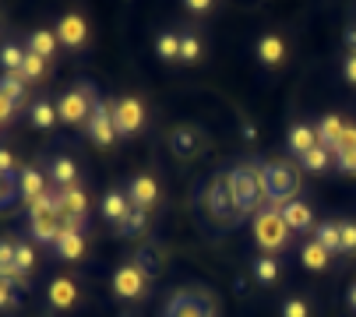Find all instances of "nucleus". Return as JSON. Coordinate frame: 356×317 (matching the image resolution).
Masks as SVG:
<instances>
[{"mask_svg":"<svg viewBox=\"0 0 356 317\" xmlns=\"http://www.w3.org/2000/svg\"><path fill=\"white\" fill-rule=\"evenodd\" d=\"M300 261H303V268H311V272H325L328 261H332V254H328L318 240H311V243L300 247Z\"/></svg>","mask_w":356,"mask_h":317,"instance_id":"nucleus-24","label":"nucleus"},{"mask_svg":"<svg viewBox=\"0 0 356 317\" xmlns=\"http://www.w3.org/2000/svg\"><path fill=\"white\" fill-rule=\"evenodd\" d=\"M92 106H95V88L85 81V85L71 88V92L57 102V117H60L64 124H85L88 113H92Z\"/></svg>","mask_w":356,"mask_h":317,"instance_id":"nucleus-7","label":"nucleus"},{"mask_svg":"<svg viewBox=\"0 0 356 317\" xmlns=\"http://www.w3.org/2000/svg\"><path fill=\"white\" fill-rule=\"evenodd\" d=\"M282 317H311V307H307V300H300V296H289L286 303H282V310H279Z\"/></svg>","mask_w":356,"mask_h":317,"instance_id":"nucleus-40","label":"nucleus"},{"mask_svg":"<svg viewBox=\"0 0 356 317\" xmlns=\"http://www.w3.org/2000/svg\"><path fill=\"white\" fill-rule=\"evenodd\" d=\"M120 317H131V314H120Z\"/></svg>","mask_w":356,"mask_h":317,"instance_id":"nucleus-52","label":"nucleus"},{"mask_svg":"<svg viewBox=\"0 0 356 317\" xmlns=\"http://www.w3.org/2000/svg\"><path fill=\"white\" fill-rule=\"evenodd\" d=\"M148 289V279L138 264H124L120 272H113V296L120 300H141Z\"/></svg>","mask_w":356,"mask_h":317,"instance_id":"nucleus-9","label":"nucleus"},{"mask_svg":"<svg viewBox=\"0 0 356 317\" xmlns=\"http://www.w3.org/2000/svg\"><path fill=\"white\" fill-rule=\"evenodd\" d=\"M349 307H353V310H356V286H353V289H349Z\"/></svg>","mask_w":356,"mask_h":317,"instance_id":"nucleus-51","label":"nucleus"},{"mask_svg":"<svg viewBox=\"0 0 356 317\" xmlns=\"http://www.w3.org/2000/svg\"><path fill=\"white\" fill-rule=\"evenodd\" d=\"M163 261H166V257H163V250H159L156 243H141L131 264H138V268L145 272V279H156V275L163 272Z\"/></svg>","mask_w":356,"mask_h":317,"instance_id":"nucleus-16","label":"nucleus"},{"mask_svg":"<svg viewBox=\"0 0 356 317\" xmlns=\"http://www.w3.org/2000/svg\"><path fill=\"white\" fill-rule=\"evenodd\" d=\"M342 134H346V124H342L335 113H328V117L318 124V145H321V148H328L332 155H339V152H342Z\"/></svg>","mask_w":356,"mask_h":317,"instance_id":"nucleus-13","label":"nucleus"},{"mask_svg":"<svg viewBox=\"0 0 356 317\" xmlns=\"http://www.w3.org/2000/svg\"><path fill=\"white\" fill-rule=\"evenodd\" d=\"M184 8H187L191 15H205V11L212 8V0H184Z\"/></svg>","mask_w":356,"mask_h":317,"instance_id":"nucleus-45","label":"nucleus"},{"mask_svg":"<svg viewBox=\"0 0 356 317\" xmlns=\"http://www.w3.org/2000/svg\"><path fill=\"white\" fill-rule=\"evenodd\" d=\"M314 145H318V127H311V124H293V127H289V152H293L296 158L307 155Z\"/></svg>","mask_w":356,"mask_h":317,"instance_id":"nucleus-18","label":"nucleus"},{"mask_svg":"<svg viewBox=\"0 0 356 317\" xmlns=\"http://www.w3.org/2000/svg\"><path fill=\"white\" fill-rule=\"evenodd\" d=\"M29 117H32L35 131H49V127L60 120V117H57V106H54V102H46V99H39V102L29 106Z\"/></svg>","mask_w":356,"mask_h":317,"instance_id":"nucleus-27","label":"nucleus"},{"mask_svg":"<svg viewBox=\"0 0 356 317\" xmlns=\"http://www.w3.org/2000/svg\"><path fill=\"white\" fill-rule=\"evenodd\" d=\"M145 226H148V211H145V208H131L127 219L117 226V233H120V236H134V233H141Z\"/></svg>","mask_w":356,"mask_h":317,"instance_id":"nucleus-34","label":"nucleus"},{"mask_svg":"<svg viewBox=\"0 0 356 317\" xmlns=\"http://www.w3.org/2000/svg\"><path fill=\"white\" fill-rule=\"evenodd\" d=\"M229 187L236 197L240 216H258L261 204H265V187H261V173L258 166H236L229 173Z\"/></svg>","mask_w":356,"mask_h":317,"instance_id":"nucleus-2","label":"nucleus"},{"mask_svg":"<svg viewBox=\"0 0 356 317\" xmlns=\"http://www.w3.org/2000/svg\"><path fill=\"white\" fill-rule=\"evenodd\" d=\"M339 229H342V250L339 254H356V222L353 219H346V222H339Z\"/></svg>","mask_w":356,"mask_h":317,"instance_id":"nucleus-39","label":"nucleus"},{"mask_svg":"<svg viewBox=\"0 0 356 317\" xmlns=\"http://www.w3.org/2000/svg\"><path fill=\"white\" fill-rule=\"evenodd\" d=\"M78 300V286L71 279H54L49 282V307L54 310H71Z\"/></svg>","mask_w":356,"mask_h":317,"instance_id":"nucleus-20","label":"nucleus"},{"mask_svg":"<svg viewBox=\"0 0 356 317\" xmlns=\"http://www.w3.org/2000/svg\"><path fill=\"white\" fill-rule=\"evenodd\" d=\"M335 166H339V173L356 177V148H342V152L335 155Z\"/></svg>","mask_w":356,"mask_h":317,"instance_id":"nucleus-42","label":"nucleus"},{"mask_svg":"<svg viewBox=\"0 0 356 317\" xmlns=\"http://www.w3.org/2000/svg\"><path fill=\"white\" fill-rule=\"evenodd\" d=\"M258 57H261V64H282V57H286V46H282V35H275V32H268V35H261L258 39Z\"/></svg>","mask_w":356,"mask_h":317,"instance_id":"nucleus-26","label":"nucleus"},{"mask_svg":"<svg viewBox=\"0 0 356 317\" xmlns=\"http://www.w3.org/2000/svg\"><path fill=\"white\" fill-rule=\"evenodd\" d=\"M342 71H346V81L356 85V53H349V57H346V67Z\"/></svg>","mask_w":356,"mask_h":317,"instance_id":"nucleus-46","label":"nucleus"},{"mask_svg":"<svg viewBox=\"0 0 356 317\" xmlns=\"http://www.w3.org/2000/svg\"><path fill=\"white\" fill-rule=\"evenodd\" d=\"M60 190V219H85L88 216V201L78 187H57Z\"/></svg>","mask_w":356,"mask_h":317,"instance_id":"nucleus-14","label":"nucleus"},{"mask_svg":"<svg viewBox=\"0 0 356 317\" xmlns=\"http://www.w3.org/2000/svg\"><path fill=\"white\" fill-rule=\"evenodd\" d=\"M113 120H117V138H131V134H138L141 124H145V106H141V99H134V95L120 99V102H117V110H113Z\"/></svg>","mask_w":356,"mask_h":317,"instance_id":"nucleus-8","label":"nucleus"},{"mask_svg":"<svg viewBox=\"0 0 356 317\" xmlns=\"http://www.w3.org/2000/svg\"><path fill=\"white\" fill-rule=\"evenodd\" d=\"M197 148H201L197 131L180 127V131H173V134H170V152H173L177 158H191V155H197Z\"/></svg>","mask_w":356,"mask_h":317,"instance_id":"nucleus-21","label":"nucleus"},{"mask_svg":"<svg viewBox=\"0 0 356 317\" xmlns=\"http://www.w3.org/2000/svg\"><path fill=\"white\" fill-rule=\"evenodd\" d=\"M57 32H49V29H35L32 35H29V49L32 53H39V57H54L57 53Z\"/></svg>","mask_w":356,"mask_h":317,"instance_id":"nucleus-30","label":"nucleus"},{"mask_svg":"<svg viewBox=\"0 0 356 317\" xmlns=\"http://www.w3.org/2000/svg\"><path fill=\"white\" fill-rule=\"evenodd\" d=\"M254 134H258V131H254V124H243V138H247V141H254Z\"/></svg>","mask_w":356,"mask_h":317,"instance_id":"nucleus-50","label":"nucleus"},{"mask_svg":"<svg viewBox=\"0 0 356 317\" xmlns=\"http://www.w3.org/2000/svg\"><path fill=\"white\" fill-rule=\"evenodd\" d=\"M60 229H64V219H60V216H29V233H32V240H39V243L54 247V240L60 236Z\"/></svg>","mask_w":356,"mask_h":317,"instance_id":"nucleus-12","label":"nucleus"},{"mask_svg":"<svg viewBox=\"0 0 356 317\" xmlns=\"http://www.w3.org/2000/svg\"><path fill=\"white\" fill-rule=\"evenodd\" d=\"M113 110H117V106H110L106 99H95L92 113H88V120H85V131H88V138H92L99 148H110V145H113V138H117Z\"/></svg>","mask_w":356,"mask_h":317,"instance_id":"nucleus-6","label":"nucleus"},{"mask_svg":"<svg viewBox=\"0 0 356 317\" xmlns=\"http://www.w3.org/2000/svg\"><path fill=\"white\" fill-rule=\"evenodd\" d=\"M332 163H335V155H332L328 148H321V145H314L307 155H300V166H303V170H311V173H325Z\"/></svg>","mask_w":356,"mask_h":317,"instance_id":"nucleus-31","label":"nucleus"},{"mask_svg":"<svg viewBox=\"0 0 356 317\" xmlns=\"http://www.w3.org/2000/svg\"><path fill=\"white\" fill-rule=\"evenodd\" d=\"M314 240H318L328 254H339V250H342V229H339V222H318V226H314Z\"/></svg>","mask_w":356,"mask_h":317,"instance_id":"nucleus-29","label":"nucleus"},{"mask_svg":"<svg viewBox=\"0 0 356 317\" xmlns=\"http://www.w3.org/2000/svg\"><path fill=\"white\" fill-rule=\"evenodd\" d=\"M49 180H54L57 187H74L78 184L74 158H67V155H54V158H49Z\"/></svg>","mask_w":356,"mask_h":317,"instance_id":"nucleus-19","label":"nucleus"},{"mask_svg":"<svg viewBox=\"0 0 356 317\" xmlns=\"http://www.w3.org/2000/svg\"><path fill=\"white\" fill-rule=\"evenodd\" d=\"M15 254H18L15 240H0V279H15Z\"/></svg>","mask_w":356,"mask_h":317,"instance_id":"nucleus-36","label":"nucleus"},{"mask_svg":"<svg viewBox=\"0 0 356 317\" xmlns=\"http://www.w3.org/2000/svg\"><path fill=\"white\" fill-rule=\"evenodd\" d=\"M342 148H356V127L346 124V134H342Z\"/></svg>","mask_w":356,"mask_h":317,"instance_id":"nucleus-48","label":"nucleus"},{"mask_svg":"<svg viewBox=\"0 0 356 317\" xmlns=\"http://www.w3.org/2000/svg\"><path fill=\"white\" fill-rule=\"evenodd\" d=\"M0 99H8L15 110L25 106V78L22 74H4L0 78Z\"/></svg>","mask_w":356,"mask_h":317,"instance_id":"nucleus-28","label":"nucleus"},{"mask_svg":"<svg viewBox=\"0 0 356 317\" xmlns=\"http://www.w3.org/2000/svg\"><path fill=\"white\" fill-rule=\"evenodd\" d=\"M46 74V57H39V53L29 49V57H25V67H22V78L25 81H39Z\"/></svg>","mask_w":356,"mask_h":317,"instance_id":"nucleus-37","label":"nucleus"},{"mask_svg":"<svg viewBox=\"0 0 356 317\" xmlns=\"http://www.w3.org/2000/svg\"><path fill=\"white\" fill-rule=\"evenodd\" d=\"M134 204H131V194H120V190H110L106 197H103V216L113 222V226H120L124 219H127V211H131Z\"/></svg>","mask_w":356,"mask_h":317,"instance_id":"nucleus-22","label":"nucleus"},{"mask_svg":"<svg viewBox=\"0 0 356 317\" xmlns=\"http://www.w3.org/2000/svg\"><path fill=\"white\" fill-rule=\"evenodd\" d=\"M22 187H18V177H4V190H0V208H11L18 201Z\"/></svg>","mask_w":356,"mask_h":317,"instance_id":"nucleus-41","label":"nucleus"},{"mask_svg":"<svg viewBox=\"0 0 356 317\" xmlns=\"http://www.w3.org/2000/svg\"><path fill=\"white\" fill-rule=\"evenodd\" d=\"M205 208L216 226H236L243 216L236 208V197H233V187H229V173L226 177H216L205 190Z\"/></svg>","mask_w":356,"mask_h":317,"instance_id":"nucleus-4","label":"nucleus"},{"mask_svg":"<svg viewBox=\"0 0 356 317\" xmlns=\"http://www.w3.org/2000/svg\"><path fill=\"white\" fill-rule=\"evenodd\" d=\"M279 216H282V222H286L293 233H307V229L314 226V211H311V204H303V201H289V204H282V208H279Z\"/></svg>","mask_w":356,"mask_h":317,"instance_id":"nucleus-10","label":"nucleus"},{"mask_svg":"<svg viewBox=\"0 0 356 317\" xmlns=\"http://www.w3.org/2000/svg\"><path fill=\"white\" fill-rule=\"evenodd\" d=\"M163 317H219L216 314V303L205 296V293H194V289H180L170 296Z\"/></svg>","mask_w":356,"mask_h":317,"instance_id":"nucleus-5","label":"nucleus"},{"mask_svg":"<svg viewBox=\"0 0 356 317\" xmlns=\"http://www.w3.org/2000/svg\"><path fill=\"white\" fill-rule=\"evenodd\" d=\"M289 236L293 229L282 222L279 208H261L258 216H254V243H258L265 254H279L289 247Z\"/></svg>","mask_w":356,"mask_h":317,"instance_id":"nucleus-3","label":"nucleus"},{"mask_svg":"<svg viewBox=\"0 0 356 317\" xmlns=\"http://www.w3.org/2000/svg\"><path fill=\"white\" fill-rule=\"evenodd\" d=\"M197 57H201V39H197L194 32H184V35H180V60L194 64Z\"/></svg>","mask_w":356,"mask_h":317,"instance_id":"nucleus-38","label":"nucleus"},{"mask_svg":"<svg viewBox=\"0 0 356 317\" xmlns=\"http://www.w3.org/2000/svg\"><path fill=\"white\" fill-rule=\"evenodd\" d=\"M35 268V250L29 243H18V254H15V279H29V272Z\"/></svg>","mask_w":356,"mask_h":317,"instance_id":"nucleus-35","label":"nucleus"},{"mask_svg":"<svg viewBox=\"0 0 356 317\" xmlns=\"http://www.w3.org/2000/svg\"><path fill=\"white\" fill-rule=\"evenodd\" d=\"M261 187H265V201L268 208H282L289 201H296L300 194V173L289 163H261Z\"/></svg>","mask_w":356,"mask_h":317,"instance_id":"nucleus-1","label":"nucleus"},{"mask_svg":"<svg viewBox=\"0 0 356 317\" xmlns=\"http://www.w3.org/2000/svg\"><path fill=\"white\" fill-rule=\"evenodd\" d=\"M18 187H22L25 204H29V201H35L39 194H46V190H49V187H46V177H42L35 166H22V170H18Z\"/></svg>","mask_w":356,"mask_h":317,"instance_id":"nucleus-17","label":"nucleus"},{"mask_svg":"<svg viewBox=\"0 0 356 317\" xmlns=\"http://www.w3.org/2000/svg\"><path fill=\"white\" fill-rule=\"evenodd\" d=\"M279 272H282V264H279L275 254H261L258 261H254V268H250L254 282H261V286H272L279 279Z\"/></svg>","mask_w":356,"mask_h":317,"instance_id":"nucleus-25","label":"nucleus"},{"mask_svg":"<svg viewBox=\"0 0 356 317\" xmlns=\"http://www.w3.org/2000/svg\"><path fill=\"white\" fill-rule=\"evenodd\" d=\"M0 307H4V310H15L18 307V293H15V282L11 279H0Z\"/></svg>","mask_w":356,"mask_h":317,"instance_id":"nucleus-43","label":"nucleus"},{"mask_svg":"<svg viewBox=\"0 0 356 317\" xmlns=\"http://www.w3.org/2000/svg\"><path fill=\"white\" fill-rule=\"evenodd\" d=\"M54 254H57V257H64V261H78V257L85 254V233H81V229L64 226V229H60V236L54 240Z\"/></svg>","mask_w":356,"mask_h":317,"instance_id":"nucleus-11","label":"nucleus"},{"mask_svg":"<svg viewBox=\"0 0 356 317\" xmlns=\"http://www.w3.org/2000/svg\"><path fill=\"white\" fill-rule=\"evenodd\" d=\"M127 194H131V204L134 208H145L148 211V204L159 197V187H156V180H152V177H134Z\"/></svg>","mask_w":356,"mask_h":317,"instance_id":"nucleus-23","label":"nucleus"},{"mask_svg":"<svg viewBox=\"0 0 356 317\" xmlns=\"http://www.w3.org/2000/svg\"><path fill=\"white\" fill-rule=\"evenodd\" d=\"M11 117H15V106H11L8 99H0V120H4V124H8Z\"/></svg>","mask_w":356,"mask_h":317,"instance_id":"nucleus-47","label":"nucleus"},{"mask_svg":"<svg viewBox=\"0 0 356 317\" xmlns=\"http://www.w3.org/2000/svg\"><path fill=\"white\" fill-rule=\"evenodd\" d=\"M346 46L356 53V25H349V29H346Z\"/></svg>","mask_w":356,"mask_h":317,"instance_id":"nucleus-49","label":"nucleus"},{"mask_svg":"<svg viewBox=\"0 0 356 317\" xmlns=\"http://www.w3.org/2000/svg\"><path fill=\"white\" fill-rule=\"evenodd\" d=\"M156 53H159V60H180V35L177 32H159Z\"/></svg>","mask_w":356,"mask_h":317,"instance_id":"nucleus-32","label":"nucleus"},{"mask_svg":"<svg viewBox=\"0 0 356 317\" xmlns=\"http://www.w3.org/2000/svg\"><path fill=\"white\" fill-rule=\"evenodd\" d=\"M0 173H4V177H18V166H15V155L4 148V152H0Z\"/></svg>","mask_w":356,"mask_h":317,"instance_id":"nucleus-44","label":"nucleus"},{"mask_svg":"<svg viewBox=\"0 0 356 317\" xmlns=\"http://www.w3.org/2000/svg\"><path fill=\"white\" fill-rule=\"evenodd\" d=\"M4 71L8 74H22V67H25V57H29V49H22V46H15V42H4Z\"/></svg>","mask_w":356,"mask_h":317,"instance_id":"nucleus-33","label":"nucleus"},{"mask_svg":"<svg viewBox=\"0 0 356 317\" xmlns=\"http://www.w3.org/2000/svg\"><path fill=\"white\" fill-rule=\"evenodd\" d=\"M57 39H60V46H71V49L85 46V18L81 15H64L60 25H57Z\"/></svg>","mask_w":356,"mask_h":317,"instance_id":"nucleus-15","label":"nucleus"}]
</instances>
